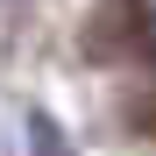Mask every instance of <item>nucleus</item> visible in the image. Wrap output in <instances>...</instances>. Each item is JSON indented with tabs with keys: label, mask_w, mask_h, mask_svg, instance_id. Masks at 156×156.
Wrapping results in <instances>:
<instances>
[{
	"label": "nucleus",
	"mask_w": 156,
	"mask_h": 156,
	"mask_svg": "<svg viewBox=\"0 0 156 156\" xmlns=\"http://www.w3.org/2000/svg\"><path fill=\"white\" fill-rule=\"evenodd\" d=\"M85 57H99V64L156 57V36H149L142 0H99V7H92V21H85Z\"/></svg>",
	"instance_id": "nucleus-1"
},
{
	"label": "nucleus",
	"mask_w": 156,
	"mask_h": 156,
	"mask_svg": "<svg viewBox=\"0 0 156 156\" xmlns=\"http://www.w3.org/2000/svg\"><path fill=\"white\" fill-rule=\"evenodd\" d=\"M29 149H36V156H78V142H71L50 114H29Z\"/></svg>",
	"instance_id": "nucleus-2"
},
{
	"label": "nucleus",
	"mask_w": 156,
	"mask_h": 156,
	"mask_svg": "<svg viewBox=\"0 0 156 156\" xmlns=\"http://www.w3.org/2000/svg\"><path fill=\"white\" fill-rule=\"evenodd\" d=\"M128 128L156 142V92H135V99H128Z\"/></svg>",
	"instance_id": "nucleus-3"
}]
</instances>
